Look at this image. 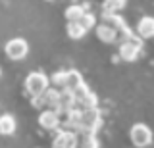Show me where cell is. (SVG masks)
Instances as JSON below:
<instances>
[{
  "instance_id": "obj_1",
  "label": "cell",
  "mask_w": 154,
  "mask_h": 148,
  "mask_svg": "<svg viewBox=\"0 0 154 148\" xmlns=\"http://www.w3.org/2000/svg\"><path fill=\"white\" fill-rule=\"evenodd\" d=\"M102 125V117H100L98 108H89L81 110L79 113V123H77V131L83 133H96Z\"/></svg>"
},
{
  "instance_id": "obj_2",
  "label": "cell",
  "mask_w": 154,
  "mask_h": 148,
  "mask_svg": "<svg viewBox=\"0 0 154 148\" xmlns=\"http://www.w3.org/2000/svg\"><path fill=\"white\" fill-rule=\"evenodd\" d=\"M141 50H143V39L131 35L127 39H123V42L119 44V58L125 62H133L139 58Z\"/></svg>"
},
{
  "instance_id": "obj_3",
  "label": "cell",
  "mask_w": 154,
  "mask_h": 148,
  "mask_svg": "<svg viewBox=\"0 0 154 148\" xmlns=\"http://www.w3.org/2000/svg\"><path fill=\"white\" fill-rule=\"evenodd\" d=\"M25 89L31 96H41L42 92L48 89V77L42 71H33L27 75L25 79Z\"/></svg>"
},
{
  "instance_id": "obj_4",
  "label": "cell",
  "mask_w": 154,
  "mask_h": 148,
  "mask_svg": "<svg viewBox=\"0 0 154 148\" xmlns=\"http://www.w3.org/2000/svg\"><path fill=\"white\" fill-rule=\"evenodd\" d=\"M131 142L137 148H146L148 144L152 142V131L148 125H144V123H135L131 127Z\"/></svg>"
},
{
  "instance_id": "obj_5",
  "label": "cell",
  "mask_w": 154,
  "mask_h": 148,
  "mask_svg": "<svg viewBox=\"0 0 154 148\" xmlns=\"http://www.w3.org/2000/svg\"><path fill=\"white\" fill-rule=\"evenodd\" d=\"M4 50H6V56L10 60H23L29 52V44L25 39H12L6 42Z\"/></svg>"
},
{
  "instance_id": "obj_6",
  "label": "cell",
  "mask_w": 154,
  "mask_h": 148,
  "mask_svg": "<svg viewBox=\"0 0 154 148\" xmlns=\"http://www.w3.org/2000/svg\"><path fill=\"white\" fill-rule=\"evenodd\" d=\"M38 125L46 131H54L60 125V113L56 110H45V112L38 116Z\"/></svg>"
},
{
  "instance_id": "obj_7",
  "label": "cell",
  "mask_w": 154,
  "mask_h": 148,
  "mask_svg": "<svg viewBox=\"0 0 154 148\" xmlns=\"http://www.w3.org/2000/svg\"><path fill=\"white\" fill-rule=\"evenodd\" d=\"M54 146L58 148H75L77 146V135L73 131H60L54 138Z\"/></svg>"
},
{
  "instance_id": "obj_8",
  "label": "cell",
  "mask_w": 154,
  "mask_h": 148,
  "mask_svg": "<svg viewBox=\"0 0 154 148\" xmlns=\"http://www.w3.org/2000/svg\"><path fill=\"white\" fill-rule=\"evenodd\" d=\"M96 37H98L102 42H108V44L118 41V33H116V29L110 25V23H106V21L96 27Z\"/></svg>"
},
{
  "instance_id": "obj_9",
  "label": "cell",
  "mask_w": 154,
  "mask_h": 148,
  "mask_svg": "<svg viewBox=\"0 0 154 148\" xmlns=\"http://www.w3.org/2000/svg\"><path fill=\"white\" fill-rule=\"evenodd\" d=\"M83 83V77H81V73L77 69H69L66 71V81H64V90H67V92H71V90H75L79 85Z\"/></svg>"
},
{
  "instance_id": "obj_10",
  "label": "cell",
  "mask_w": 154,
  "mask_h": 148,
  "mask_svg": "<svg viewBox=\"0 0 154 148\" xmlns=\"http://www.w3.org/2000/svg\"><path fill=\"white\" fill-rule=\"evenodd\" d=\"M137 35L141 37V39H150L154 35V20L150 16L143 17V20L137 23Z\"/></svg>"
},
{
  "instance_id": "obj_11",
  "label": "cell",
  "mask_w": 154,
  "mask_h": 148,
  "mask_svg": "<svg viewBox=\"0 0 154 148\" xmlns=\"http://www.w3.org/2000/svg\"><path fill=\"white\" fill-rule=\"evenodd\" d=\"M16 133V117L4 113L0 116V135H14Z\"/></svg>"
},
{
  "instance_id": "obj_12",
  "label": "cell",
  "mask_w": 154,
  "mask_h": 148,
  "mask_svg": "<svg viewBox=\"0 0 154 148\" xmlns=\"http://www.w3.org/2000/svg\"><path fill=\"white\" fill-rule=\"evenodd\" d=\"M96 106H98V98H96V94L91 92V90L81 100H77V102L73 104L75 110H89V108H96Z\"/></svg>"
},
{
  "instance_id": "obj_13",
  "label": "cell",
  "mask_w": 154,
  "mask_h": 148,
  "mask_svg": "<svg viewBox=\"0 0 154 148\" xmlns=\"http://www.w3.org/2000/svg\"><path fill=\"white\" fill-rule=\"evenodd\" d=\"M41 96H42L41 98L42 104H46L48 110H56V112H58V98H60V92H58L56 89H46Z\"/></svg>"
},
{
  "instance_id": "obj_14",
  "label": "cell",
  "mask_w": 154,
  "mask_h": 148,
  "mask_svg": "<svg viewBox=\"0 0 154 148\" xmlns=\"http://www.w3.org/2000/svg\"><path fill=\"white\" fill-rule=\"evenodd\" d=\"M67 35H69V39L79 41V39H83V37L87 35V29L81 25L79 21H69L67 23Z\"/></svg>"
},
{
  "instance_id": "obj_15",
  "label": "cell",
  "mask_w": 154,
  "mask_h": 148,
  "mask_svg": "<svg viewBox=\"0 0 154 148\" xmlns=\"http://www.w3.org/2000/svg\"><path fill=\"white\" fill-rule=\"evenodd\" d=\"M100 142L96 138V133H83L81 138V148H98Z\"/></svg>"
},
{
  "instance_id": "obj_16",
  "label": "cell",
  "mask_w": 154,
  "mask_h": 148,
  "mask_svg": "<svg viewBox=\"0 0 154 148\" xmlns=\"http://www.w3.org/2000/svg\"><path fill=\"white\" fill-rule=\"evenodd\" d=\"M83 12H85V8H81V6H77V4H73V6L66 8V20H67V21H79V17L83 16Z\"/></svg>"
},
{
  "instance_id": "obj_17",
  "label": "cell",
  "mask_w": 154,
  "mask_h": 148,
  "mask_svg": "<svg viewBox=\"0 0 154 148\" xmlns=\"http://www.w3.org/2000/svg\"><path fill=\"white\" fill-rule=\"evenodd\" d=\"M127 0H104V12H118L123 10Z\"/></svg>"
},
{
  "instance_id": "obj_18",
  "label": "cell",
  "mask_w": 154,
  "mask_h": 148,
  "mask_svg": "<svg viewBox=\"0 0 154 148\" xmlns=\"http://www.w3.org/2000/svg\"><path fill=\"white\" fill-rule=\"evenodd\" d=\"M79 23L85 27L87 31L89 29H93V27L96 25V17H94V14H89V12H83V16L79 17Z\"/></svg>"
},
{
  "instance_id": "obj_19",
  "label": "cell",
  "mask_w": 154,
  "mask_h": 148,
  "mask_svg": "<svg viewBox=\"0 0 154 148\" xmlns=\"http://www.w3.org/2000/svg\"><path fill=\"white\" fill-rule=\"evenodd\" d=\"M64 81H66V69L62 71H56V73H52V77L48 79V83H52L54 87H64Z\"/></svg>"
},
{
  "instance_id": "obj_20",
  "label": "cell",
  "mask_w": 154,
  "mask_h": 148,
  "mask_svg": "<svg viewBox=\"0 0 154 148\" xmlns=\"http://www.w3.org/2000/svg\"><path fill=\"white\" fill-rule=\"evenodd\" d=\"M52 148H58V146H54V144H52Z\"/></svg>"
},
{
  "instance_id": "obj_21",
  "label": "cell",
  "mask_w": 154,
  "mask_h": 148,
  "mask_svg": "<svg viewBox=\"0 0 154 148\" xmlns=\"http://www.w3.org/2000/svg\"><path fill=\"white\" fill-rule=\"evenodd\" d=\"M0 75H2V69H0Z\"/></svg>"
},
{
  "instance_id": "obj_22",
  "label": "cell",
  "mask_w": 154,
  "mask_h": 148,
  "mask_svg": "<svg viewBox=\"0 0 154 148\" xmlns=\"http://www.w3.org/2000/svg\"><path fill=\"white\" fill-rule=\"evenodd\" d=\"M48 2H50V0H48Z\"/></svg>"
}]
</instances>
